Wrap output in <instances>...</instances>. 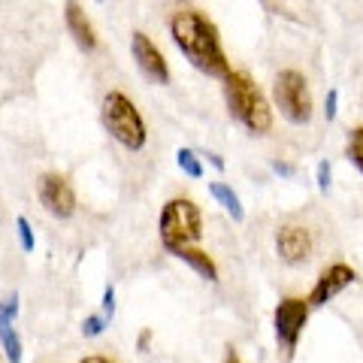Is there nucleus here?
Returning a JSON list of instances; mask_svg holds the SVG:
<instances>
[{
	"label": "nucleus",
	"mask_w": 363,
	"mask_h": 363,
	"mask_svg": "<svg viewBox=\"0 0 363 363\" xmlns=\"http://www.w3.org/2000/svg\"><path fill=\"white\" fill-rule=\"evenodd\" d=\"M348 157L357 164V169L363 173V128H357L351 133V143H348Z\"/></svg>",
	"instance_id": "a211bd4d"
},
{
	"label": "nucleus",
	"mask_w": 363,
	"mask_h": 363,
	"mask_svg": "<svg viewBox=\"0 0 363 363\" xmlns=\"http://www.w3.org/2000/svg\"><path fill=\"white\" fill-rule=\"evenodd\" d=\"M221 82H224V100H227L230 116L240 121L248 133H255V136L269 133L272 130V109L255 79L242 70H233L227 79H221Z\"/></svg>",
	"instance_id": "f03ea898"
},
{
	"label": "nucleus",
	"mask_w": 363,
	"mask_h": 363,
	"mask_svg": "<svg viewBox=\"0 0 363 363\" xmlns=\"http://www.w3.org/2000/svg\"><path fill=\"white\" fill-rule=\"evenodd\" d=\"M16 230H18L21 252H33V248H37V240H33V230H30V224H28L25 215H18V218H16Z\"/></svg>",
	"instance_id": "dca6fc26"
},
{
	"label": "nucleus",
	"mask_w": 363,
	"mask_h": 363,
	"mask_svg": "<svg viewBox=\"0 0 363 363\" xmlns=\"http://www.w3.org/2000/svg\"><path fill=\"white\" fill-rule=\"evenodd\" d=\"M157 233L169 255H176L185 245H197L203 236V212L194 200L173 197L164 203L161 218H157Z\"/></svg>",
	"instance_id": "20e7f679"
},
{
	"label": "nucleus",
	"mask_w": 363,
	"mask_h": 363,
	"mask_svg": "<svg viewBox=\"0 0 363 363\" xmlns=\"http://www.w3.org/2000/svg\"><path fill=\"white\" fill-rule=\"evenodd\" d=\"M354 279H357V272L351 269L348 264H330L321 272V276L315 279V285H312V291H309V297H306V300H309L312 309H318V306H327L330 300H336Z\"/></svg>",
	"instance_id": "6e6552de"
},
{
	"label": "nucleus",
	"mask_w": 363,
	"mask_h": 363,
	"mask_svg": "<svg viewBox=\"0 0 363 363\" xmlns=\"http://www.w3.org/2000/svg\"><path fill=\"white\" fill-rule=\"evenodd\" d=\"M100 309H104L100 315H104L106 321H112V318H116V288H112V285L104 288V300H100Z\"/></svg>",
	"instance_id": "412c9836"
},
{
	"label": "nucleus",
	"mask_w": 363,
	"mask_h": 363,
	"mask_svg": "<svg viewBox=\"0 0 363 363\" xmlns=\"http://www.w3.org/2000/svg\"><path fill=\"white\" fill-rule=\"evenodd\" d=\"M309 309H312L309 300H303V297H285L276 306V315H272V330H276V339L288 351L297 348L303 327H306V321H309Z\"/></svg>",
	"instance_id": "423d86ee"
},
{
	"label": "nucleus",
	"mask_w": 363,
	"mask_h": 363,
	"mask_svg": "<svg viewBox=\"0 0 363 363\" xmlns=\"http://www.w3.org/2000/svg\"><path fill=\"white\" fill-rule=\"evenodd\" d=\"M97 4H104V0H97Z\"/></svg>",
	"instance_id": "cd10ccee"
},
{
	"label": "nucleus",
	"mask_w": 363,
	"mask_h": 363,
	"mask_svg": "<svg viewBox=\"0 0 363 363\" xmlns=\"http://www.w3.org/2000/svg\"><path fill=\"white\" fill-rule=\"evenodd\" d=\"M330 179H333V167H330V161H321L315 167V182H318V191H330Z\"/></svg>",
	"instance_id": "aec40b11"
},
{
	"label": "nucleus",
	"mask_w": 363,
	"mask_h": 363,
	"mask_svg": "<svg viewBox=\"0 0 363 363\" xmlns=\"http://www.w3.org/2000/svg\"><path fill=\"white\" fill-rule=\"evenodd\" d=\"M130 55H133V61H136V67L149 76V79H155L157 85H167L169 82V67H167V58L161 55V49L152 43V37L149 33H143V30H136L133 37H130Z\"/></svg>",
	"instance_id": "1a4fd4ad"
},
{
	"label": "nucleus",
	"mask_w": 363,
	"mask_h": 363,
	"mask_svg": "<svg viewBox=\"0 0 363 363\" xmlns=\"http://www.w3.org/2000/svg\"><path fill=\"white\" fill-rule=\"evenodd\" d=\"M106 318L104 315H88L85 321H82V336H88V339H94V336H100L106 330Z\"/></svg>",
	"instance_id": "6ab92c4d"
},
{
	"label": "nucleus",
	"mask_w": 363,
	"mask_h": 363,
	"mask_svg": "<svg viewBox=\"0 0 363 363\" xmlns=\"http://www.w3.org/2000/svg\"><path fill=\"white\" fill-rule=\"evenodd\" d=\"M336 112H339V91L330 88V91H327V100H324V118H327V121H333V118H336Z\"/></svg>",
	"instance_id": "4be33fe9"
},
{
	"label": "nucleus",
	"mask_w": 363,
	"mask_h": 363,
	"mask_svg": "<svg viewBox=\"0 0 363 363\" xmlns=\"http://www.w3.org/2000/svg\"><path fill=\"white\" fill-rule=\"evenodd\" d=\"M209 194L218 200V206H224V212L230 215L233 221H245V206H242V200L240 194L227 185V182H209Z\"/></svg>",
	"instance_id": "ddd939ff"
},
{
	"label": "nucleus",
	"mask_w": 363,
	"mask_h": 363,
	"mask_svg": "<svg viewBox=\"0 0 363 363\" xmlns=\"http://www.w3.org/2000/svg\"><path fill=\"white\" fill-rule=\"evenodd\" d=\"M18 315V294H9L4 300V309H0V330H6V327H13Z\"/></svg>",
	"instance_id": "f3484780"
},
{
	"label": "nucleus",
	"mask_w": 363,
	"mask_h": 363,
	"mask_svg": "<svg viewBox=\"0 0 363 363\" xmlns=\"http://www.w3.org/2000/svg\"><path fill=\"white\" fill-rule=\"evenodd\" d=\"M169 37H173L176 49L200 73H206L212 79H227L233 73L230 61L224 55L218 28L203 13H197V9H179V13H173V18H169Z\"/></svg>",
	"instance_id": "f257e3e1"
},
{
	"label": "nucleus",
	"mask_w": 363,
	"mask_h": 363,
	"mask_svg": "<svg viewBox=\"0 0 363 363\" xmlns=\"http://www.w3.org/2000/svg\"><path fill=\"white\" fill-rule=\"evenodd\" d=\"M272 97L281 112V118H288L291 124H309L312 121V91L309 79L300 70H281L272 85Z\"/></svg>",
	"instance_id": "39448f33"
},
{
	"label": "nucleus",
	"mask_w": 363,
	"mask_h": 363,
	"mask_svg": "<svg viewBox=\"0 0 363 363\" xmlns=\"http://www.w3.org/2000/svg\"><path fill=\"white\" fill-rule=\"evenodd\" d=\"M272 169H276L279 176H288V179L294 176V167H291V164H281V161H276V164H272Z\"/></svg>",
	"instance_id": "b1692460"
},
{
	"label": "nucleus",
	"mask_w": 363,
	"mask_h": 363,
	"mask_svg": "<svg viewBox=\"0 0 363 363\" xmlns=\"http://www.w3.org/2000/svg\"><path fill=\"white\" fill-rule=\"evenodd\" d=\"M149 339H152V333L143 330V336H140V351H149Z\"/></svg>",
	"instance_id": "a878e982"
},
{
	"label": "nucleus",
	"mask_w": 363,
	"mask_h": 363,
	"mask_svg": "<svg viewBox=\"0 0 363 363\" xmlns=\"http://www.w3.org/2000/svg\"><path fill=\"white\" fill-rule=\"evenodd\" d=\"M37 194L43 209L52 215V218H73L76 212V191L61 173H45L37 182Z\"/></svg>",
	"instance_id": "0eeeda50"
},
{
	"label": "nucleus",
	"mask_w": 363,
	"mask_h": 363,
	"mask_svg": "<svg viewBox=\"0 0 363 363\" xmlns=\"http://www.w3.org/2000/svg\"><path fill=\"white\" fill-rule=\"evenodd\" d=\"M79 363H116V360H109V357H104V354H91V357H82Z\"/></svg>",
	"instance_id": "393cba45"
},
{
	"label": "nucleus",
	"mask_w": 363,
	"mask_h": 363,
	"mask_svg": "<svg viewBox=\"0 0 363 363\" xmlns=\"http://www.w3.org/2000/svg\"><path fill=\"white\" fill-rule=\"evenodd\" d=\"M64 21H67V30H70L73 43L79 45L82 52H94L97 49V33H94V25L91 18L85 16V9L76 4V0H67L64 6Z\"/></svg>",
	"instance_id": "9b49d317"
},
{
	"label": "nucleus",
	"mask_w": 363,
	"mask_h": 363,
	"mask_svg": "<svg viewBox=\"0 0 363 363\" xmlns=\"http://www.w3.org/2000/svg\"><path fill=\"white\" fill-rule=\"evenodd\" d=\"M100 118H104V128L109 130V136L118 145H124L128 152H140L149 143V130H145V121L140 116L136 104L121 94V91H109L100 104Z\"/></svg>",
	"instance_id": "7ed1b4c3"
},
{
	"label": "nucleus",
	"mask_w": 363,
	"mask_h": 363,
	"mask_svg": "<svg viewBox=\"0 0 363 363\" xmlns=\"http://www.w3.org/2000/svg\"><path fill=\"white\" fill-rule=\"evenodd\" d=\"M176 164H179V169H182V173H185L188 179H203L200 152H194V149H179V152H176Z\"/></svg>",
	"instance_id": "4468645a"
},
{
	"label": "nucleus",
	"mask_w": 363,
	"mask_h": 363,
	"mask_svg": "<svg viewBox=\"0 0 363 363\" xmlns=\"http://www.w3.org/2000/svg\"><path fill=\"white\" fill-rule=\"evenodd\" d=\"M200 157H206V161L218 169V173H224V157L221 155H215V152H200Z\"/></svg>",
	"instance_id": "5701e85b"
},
{
	"label": "nucleus",
	"mask_w": 363,
	"mask_h": 363,
	"mask_svg": "<svg viewBox=\"0 0 363 363\" xmlns=\"http://www.w3.org/2000/svg\"><path fill=\"white\" fill-rule=\"evenodd\" d=\"M4 336V354L9 363H21V339L16 333V327H6V330H0Z\"/></svg>",
	"instance_id": "2eb2a0df"
},
{
	"label": "nucleus",
	"mask_w": 363,
	"mask_h": 363,
	"mask_svg": "<svg viewBox=\"0 0 363 363\" xmlns=\"http://www.w3.org/2000/svg\"><path fill=\"white\" fill-rule=\"evenodd\" d=\"M224 363H240V354H236L233 348H227V354H224Z\"/></svg>",
	"instance_id": "bb28decb"
},
{
	"label": "nucleus",
	"mask_w": 363,
	"mask_h": 363,
	"mask_svg": "<svg viewBox=\"0 0 363 363\" xmlns=\"http://www.w3.org/2000/svg\"><path fill=\"white\" fill-rule=\"evenodd\" d=\"M179 260H185V264L197 272L200 279H206V281H218V267H215V260L206 255V252H200L197 245H185V248H179L176 252Z\"/></svg>",
	"instance_id": "f8f14e48"
},
{
	"label": "nucleus",
	"mask_w": 363,
	"mask_h": 363,
	"mask_svg": "<svg viewBox=\"0 0 363 363\" xmlns=\"http://www.w3.org/2000/svg\"><path fill=\"white\" fill-rule=\"evenodd\" d=\"M312 248H315L312 233L300 224H281L276 230V255L291 267L306 264L312 257Z\"/></svg>",
	"instance_id": "9d476101"
}]
</instances>
